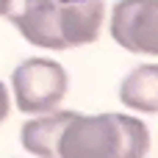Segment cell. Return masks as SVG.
Returning <instances> with one entry per match:
<instances>
[{
    "label": "cell",
    "instance_id": "obj_5",
    "mask_svg": "<svg viewBox=\"0 0 158 158\" xmlns=\"http://www.w3.org/2000/svg\"><path fill=\"white\" fill-rule=\"evenodd\" d=\"M75 111H44L42 117L22 125V147L33 156L58 158V139Z\"/></svg>",
    "mask_w": 158,
    "mask_h": 158
},
{
    "label": "cell",
    "instance_id": "obj_3",
    "mask_svg": "<svg viewBox=\"0 0 158 158\" xmlns=\"http://www.w3.org/2000/svg\"><path fill=\"white\" fill-rule=\"evenodd\" d=\"M14 97L19 111L44 114L53 111L67 94V72L50 58H28L14 69Z\"/></svg>",
    "mask_w": 158,
    "mask_h": 158
},
{
    "label": "cell",
    "instance_id": "obj_7",
    "mask_svg": "<svg viewBox=\"0 0 158 158\" xmlns=\"http://www.w3.org/2000/svg\"><path fill=\"white\" fill-rule=\"evenodd\" d=\"M8 117V92H6V86L0 83V122Z\"/></svg>",
    "mask_w": 158,
    "mask_h": 158
},
{
    "label": "cell",
    "instance_id": "obj_9",
    "mask_svg": "<svg viewBox=\"0 0 158 158\" xmlns=\"http://www.w3.org/2000/svg\"><path fill=\"white\" fill-rule=\"evenodd\" d=\"M61 3H75V0H61Z\"/></svg>",
    "mask_w": 158,
    "mask_h": 158
},
{
    "label": "cell",
    "instance_id": "obj_2",
    "mask_svg": "<svg viewBox=\"0 0 158 158\" xmlns=\"http://www.w3.org/2000/svg\"><path fill=\"white\" fill-rule=\"evenodd\" d=\"M147 144V128L133 117L72 114L58 139V158H136Z\"/></svg>",
    "mask_w": 158,
    "mask_h": 158
},
{
    "label": "cell",
    "instance_id": "obj_1",
    "mask_svg": "<svg viewBox=\"0 0 158 158\" xmlns=\"http://www.w3.org/2000/svg\"><path fill=\"white\" fill-rule=\"evenodd\" d=\"M106 6L100 0H6L3 17L36 47L67 50L89 44L100 36Z\"/></svg>",
    "mask_w": 158,
    "mask_h": 158
},
{
    "label": "cell",
    "instance_id": "obj_4",
    "mask_svg": "<svg viewBox=\"0 0 158 158\" xmlns=\"http://www.w3.org/2000/svg\"><path fill=\"white\" fill-rule=\"evenodd\" d=\"M158 0H119L111 17V36L131 53H158Z\"/></svg>",
    "mask_w": 158,
    "mask_h": 158
},
{
    "label": "cell",
    "instance_id": "obj_6",
    "mask_svg": "<svg viewBox=\"0 0 158 158\" xmlns=\"http://www.w3.org/2000/svg\"><path fill=\"white\" fill-rule=\"evenodd\" d=\"M119 100L136 111H147L156 114L158 111V67L147 64V67H136L119 86Z\"/></svg>",
    "mask_w": 158,
    "mask_h": 158
},
{
    "label": "cell",
    "instance_id": "obj_8",
    "mask_svg": "<svg viewBox=\"0 0 158 158\" xmlns=\"http://www.w3.org/2000/svg\"><path fill=\"white\" fill-rule=\"evenodd\" d=\"M3 11H6V0H0V17H3Z\"/></svg>",
    "mask_w": 158,
    "mask_h": 158
}]
</instances>
